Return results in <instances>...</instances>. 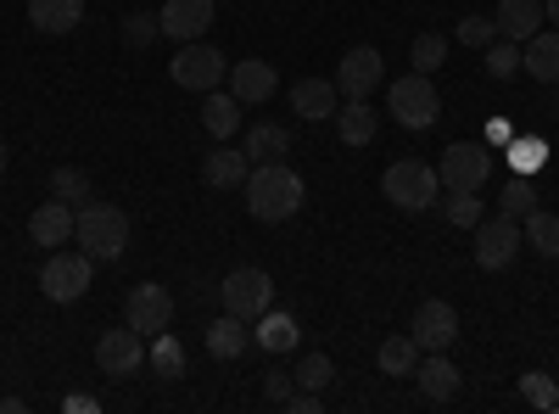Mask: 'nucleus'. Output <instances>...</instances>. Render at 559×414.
I'll use <instances>...</instances> for the list:
<instances>
[{"label":"nucleus","instance_id":"nucleus-36","mask_svg":"<svg viewBox=\"0 0 559 414\" xmlns=\"http://www.w3.org/2000/svg\"><path fill=\"white\" fill-rule=\"evenodd\" d=\"M521 398H526L532 409H559V387H554L543 370H526V376H521Z\"/></svg>","mask_w":559,"mask_h":414},{"label":"nucleus","instance_id":"nucleus-30","mask_svg":"<svg viewBox=\"0 0 559 414\" xmlns=\"http://www.w3.org/2000/svg\"><path fill=\"white\" fill-rule=\"evenodd\" d=\"M51 197H57V202H68V208H84L96 191H90V174H84V168L62 163V168H51Z\"/></svg>","mask_w":559,"mask_h":414},{"label":"nucleus","instance_id":"nucleus-25","mask_svg":"<svg viewBox=\"0 0 559 414\" xmlns=\"http://www.w3.org/2000/svg\"><path fill=\"white\" fill-rule=\"evenodd\" d=\"M202 129L213 134V141H236V129H241V102L224 96V90H207V96H202Z\"/></svg>","mask_w":559,"mask_h":414},{"label":"nucleus","instance_id":"nucleus-21","mask_svg":"<svg viewBox=\"0 0 559 414\" xmlns=\"http://www.w3.org/2000/svg\"><path fill=\"white\" fill-rule=\"evenodd\" d=\"M521 73H532L537 84H559V28H537L521 45Z\"/></svg>","mask_w":559,"mask_h":414},{"label":"nucleus","instance_id":"nucleus-22","mask_svg":"<svg viewBox=\"0 0 559 414\" xmlns=\"http://www.w3.org/2000/svg\"><path fill=\"white\" fill-rule=\"evenodd\" d=\"M297 342H302V326L286 314V308H269V314H258V331H252V347H263V353H297Z\"/></svg>","mask_w":559,"mask_h":414},{"label":"nucleus","instance_id":"nucleus-17","mask_svg":"<svg viewBox=\"0 0 559 414\" xmlns=\"http://www.w3.org/2000/svg\"><path fill=\"white\" fill-rule=\"evenodd\" d=\"M247 174H252L247 152H236L229 141H218V152L202 157V186H207V191H241Z\"/></svg>","mask_w":559,"mask_h":414},{"label":"nucleus","instance_id":"nucleus-3","mask_svg":"<svg viewBox=\"0 0 559 414\" xmlns=\"http://www.w3.org/2000/svg\"><path fill=\"white\" fill-rule=\"evenodd\" d=\"M381 197H386L392 208H403V213H426V208L442 202V179H437L431 163L403 157V163H392V168L381 174Z\"/></svg>","mask_w":559,"mask_h":414},{"label":"nucleus","instance_id":"nucleus-20","mask_svg":"<svg viewBox=\"0 0 559 414\" xmlns=\"http://www.w3.org/2000/svg\"><path fill=\"white\" fill-rule=\"evenodd\" d=\"M376 129H381V113L369 107V96H353V102H342L336 107V134H342V146H369L376 141Z\"/></svg>","mask_w":559,"mask_h":414},{"label":"nucleus","instance_id":"nucleus-23","mask_svg":"<svg viewBox=\"0 0 559 414\" xmlns=\"http://www.w3.org/2000/svg\"><path fill=\"white\" fill-rule=\"evenodd\" d=\"M492 23H498V34H503V39L526 45V39L543 28V0H503V7L492 12Z\"/></svg>","mask_w":559,"mask_h":414},{"label":"nucleus","instance_id":"nucleus-44","mask_svg":"<svg viewBox=\"0 0 559 414\" xmlns=\"http://www.w3.org/2000/svg\"><path fill=\"white\" fill-rule=\"evenodd\" d=\"M0 414H23V398H0Z\"/></svg>","mask_w":559,"mask_h":414},{"label":"nucleus","instance_id":"nucleus-16","mask_svg":"<svg viewBox=\"0 0 559 414\" xmlns=\"http://www.w3.org/2000/svg\"><path fill=\"white\" fill-rule=\"evenodd\" d=\"M157 17H163V34H168V39L191 45V39H202V34L213 28L218 12H213V0H168Z\"/></svg>","mask_w":559,"mask_h":414},{"label":"nucleus","instance_id":"nucleus-41","mask_svg":"<svg viewBox=\"0 0 559 414\" xmlns=\"http://www.w3.org/2000/svg\"><path fill=\"white\" fill-rule=\"evenodd\" d=\"M263 392L280 403V409H286V398L297 392V376H286V370H269V381H263Z\"/></svg>","mask_w":559,"mask_h":414},{"label":"nucleus","instance_id":"nucleus-33","mask_svg":"<svg viewBox=\"0 0 559 414\" xmlns=\"http://www.w3.org/2000/svg\"><path fill=\"white\" fill-rule=\"evenodd\" d=\"M481 68H487V79H515L521 73V45L498 34L487 51H481Z\"/></svg>","mask_w":559,"mask_h":414},{"label":"nucleus","instance_id":"nucleus-5","mask_svg":"<svg viewBox=\"0 0 559 414\" xmlns=\"http://www.w3.org/2000/svg\"><path fill=\"white\" fill-rule=\"evenodd\" d=\"M168 79H174L179 90H197V96H207V90H218V84L229 79V62H224V51H213L207 39H191V45H179V51H174Z\"/></svg>","mask_w":559,"mask_h":414},{"label":"nucleus","instance_id":"nucleus-29","mask_svg":"<svg viewBox=\"0 0 559 414\" xmlns=\"http://www.w3.org/2000/svg\"><path fill=\"white\" fill-rule=\"evenodd\" d=\"M376 364H381V376H414V364H419L414 336H408V331H403V336H386L381 353H376Z\"/></svg>","mask_w":559,"mask_h":414},{"label":"nucleus","instance_id":"nucleus-37","mask_svg":"<svg viewBox=\"0 0 559 414\" xmlns=\"http://www.w3.org/2000/svg\"><path fill=\"white\" fill-rule=\"evenodd\" d=\"M163 34V17H152V12H129L123 17V45H134V51H140V45H152Z\"/></svg>","mask_w":559,"mask_h":414},{"label":"nucleus","instance_id":"nucleus-13","mask_svg":"<svg viewBox=\"0 0 559 414\" xmlns=\"http://www.w3.org/2000/svg\"><path fill=\"white\" fill-rule=\"evenodd\" d=\"M386 79V62H381V51L376 45H353V51L336 62V90H342V102H353V96H369Z\"/></svg>","mask_w":559,"mask_h":414},{"label":"nucleus","instance_id":"nucleus-10","mask_svg":"<svg viewBox=\"0 0 559 414\" xmlns=\"http://www.w3.org/2000/svg\"><path fill=\"white\" fill-rule=\"evenodd\" d=\"M526 236H521V218H509V213H492L476 224V263L481 269H509L521 258Z\"/></svg>","mask_w":559,"mask_h":414},{"label":"nucleus","instance_id":"nucleus-39","mask_svg":"<svg viewBox=\"0 0 559 414\" xmlns=\"http://www.w3.org/2000/svg\"><path fill=\"white\" fill-rule=\"evenodd\" d=\"M492 39H498V23L492 17H464L459 23V45H471V51H487Z\"/></svg>","mask_w":559,"mask_h":414},{"label":"nucleus","instance_id":"nucleus-45","mask_svg":"<svg viewBox=\"0 0 559 414\" xmlns=\"http://www.w3.org/2000/svg\"><path fill=\"white\" fill-rule=\"evenodd\" d=\"M543 17H548V23L559 28V0H543Z\"/></svg>","mask_w":559,"mask_h":414},{"label":"nucleus","instance_id":"nucleus-32","mask_svg":"<svg viewBox=\"0 0 559 414\" xmlns=\"http://www.w3.org/2000/svg\"><path fill=\"white\" fill-rule=\"evenodd\" d=\"M408 62H414V73H437V68L448 62V34H437V28L414 34V45H408Z\"/></svg>","mask_w":559,"mask_h":414},{"label":"nucleus","instance_id":"nucleus-42","mask_svg":"<svg viewBox=\"0 0 559 414\" xmlns=\"http://www.w3.org/2000/svg\"><path fill=\"white\" fill-rule=\"evenodd\" d=\"M62 409H68V414H90V409H102V403L90 398V392H68V398H62Z\"/></svg>","mask_w":559,"mask_h":414},{"label":"nucleus","instance_id":"nucleus-24","mask_svg":"<svg viewBox=\"0 0 559 414\" xmlns=\"http://www.w3.org/2000/svg\"><path fill=\"white\" fill-rule=\"evenodd\" d=\"M84 17V0H28V23L39 34H73Z\"/></svg>","mask_w":559,"mask_h":414},{"label":"nucleus","instance_id":"nucleus-19","mask_svg":"<svg viewBox=\"0 0 559 414\" xmlns=\"http://www.w3.org/2000/svg\"><path fill=\"white\" fill-rule=\"evenodd\" d=\"M292 107H297V118L324 123V118H336L342 90H336V79H297V84H292Z\"/></svg>","mask_w":559,"mask_h":414},{"label":"nucleus","instance_id":"nucleus-26","mask_svg":"<svg viewBox=\"0 0 559 414\" xmlns=\"http://www.w3.org/2000/svg\"><path fill=\"white\" fill-rule=\"evenodd\" d=\"M241 152H247V163H286L292 129H280V123H252L247 141H241Z\"/></svg>","mask_w":559,"mask_h":414},{"label":"nucleus","instance_id":"nucleus-28","mask_svg":"<svg viewBox=\"0 0 559 414\" xmlns=\"http://www.w3.org/2000/svg\"><path fill=\"white\" fill-rule=\"evenodd\" d=\"M521 236H526V247H532L537 258L559 263V213H548V208H532V213L521 218Z\"/></svg>","mask_w":559,"mask_h":414},{"label":"nucleus","instance_id":"nucleus-38","mask_svg":"<svg viewBox=\"0 0 559 414\" xmlns=\"http://www.w3.org/2000/svg\"><path fill=\"white\" fill-rule=\"evenodd\" d=\"M532 208H543V202H537V191H532V179L521 174V179H515V186H509V191H503V208H498V213H509V218H526Z\"/></svg>","mask_w":559,"mask_h":414},{"label":"nucleus","instance_id":"nucleus-34","mask_svg":"<svg viewBox=\"0 0 559 414\" xmlns=\"http://www.w3.org/2000/svg\"><path fill=\"white\" fill-rule=\"evenodd\" d=\"M442 213H448L453 229H476V224L487 218V208H481L476 191H448V197H442Z\"/></svg>","mask_w":559,"mask_h":414},{"label":"nucleus","instance_id":"nucleus-35","mask_svg":"<svg viewBox=\"0 0 559 414\" xmlns=\"http://www.w3.org/2000/svg\"><path fill=\"white\" fill-rule=\"evenodd\" d=\"M331 381H336V364L324 358V353H308V358L297 364V387H302V392H324Z\"/></svg>","mask_w":559,"mask_h":414},{"label":"nucleus","instance_id":"nucleus-12","mask_svg":"<svg viewBox=\"0 0 559 414\" xmlns=\"http://www.w3.org/2000/svg\"><path fill=\"white\" fill-rule=\"evenodd\" d=\"M408 336H414V347H419V353H448V347L459 342V308H453V303H442V297L419 303V308H414Z\"/></svg>","mask_w":559,"mask_h":414},{"label":"nucleus","instance_id":"nucleus-1","mask_svg":"<svg viewBox=\"0 0 559 414\" xmlns=\"http://www.w3.org/2000/svg\"><path fill=\"white\" fill-rule=\"evenodd\" d=\"M241 197H247V213H252L258 224H286V218L302 213L308 186H302V174L286 168V163H252Z\"/></svg>","mask_w":559,"mask_h":414},{"label":"nucleus","instance_id":"nucleus-43","mask_svg":"<svg viewBox=\"0 0 559 414\" xmlns=\"http://www.w3.org/2000/svg\"><path fill=\"white\" fill-rule=\"evenodd\" d=\"M286 409H292V414H313V409H319V392H292Z\"/></svg>","mask_w":559,"mask_h":414},{"label":"nucleus","instance_id":"nucleus-8","mask_svg":"<svg viewBox=\"0 0 559 414\" xmlns=\"http://www.w3.org/2000/svg\"><path fill=\"white\" fill-rule=\"evenodd\" d=\"M218 297H224V314H236V319H247V326H252L258 314L274 308V281H269L263 269L247 263V269H229V274H224Z\"/></svg>","mask_w":559,"mask_h":414},{"label":"nucleus","instance_id":"nucleus-11","mask_svg":"<svg viewBox=\"0 0 559 414\" xmlns=\"http://www.w3.org/2000/svg\"><path fill=\"white\" fill-rule=\"evenodd\" d=\"M96 364H102V376H112V381L140 376V370H146V336H140L134 326L102 331V342H96Z\"/></svg>","mask_w":559,"mask_h":414},{"label":"nucleus","instance_id":"nucleus-6","mask_svg":"<svg viewBox=\"0 0 559 414\" xmlns=\"http://www.w3.org/2000/svg\"><path fill=\"white\" fill-rule=\"evenodd\" d=\"M90 274H96V258L57 247L51 258H45V269H39V292L51 297V303H79L90 292Z\"/></svg>","mask_w":559,"mask_h":414},{"label":"nucleus","instance_id":"nucleus-14","mask_svg":"<svg viewBox=\"0 0 559 414\" xmlns=\"http://www.w3.org/2000/svg\"><path fill=\"white\" fill-rule=\"evenodd\" d=\"M274 90H280V73H274V62H263V57H247V62L229 68V96H236L241 107H263Z\"/></svg>","mask_w":559,"mask_h":414},{"label":"nucleus","instance_id":"nucleus-18","mask_svg":"<svg viewBox=\"0 0 559 414\" xmlns=\"http://www.w3.org/2000/svg\"><path fill=\"white\" fill-rule=\"evenodd\" d=\"M414 387L426 392V403H453V398H459V370H453V358H448V353H419Z\"/></svg>","mask_w":559,"mask_h":414},{"label":"nucleus","instance_id":"nucleus-2","mask_svg":"<svg viewBox=\"0 0 559 414\" xmlns=\"http://www.w3.org/2000/svg\"><path fill=\"white\" fill-rule=\"evenodd\" d=\"M73 241L96 263H118L123 247H129V213L112 208V202H84L79 218H73Z\"/></svg>","mask_w":559,"mask_h":414},{"label":"nucleus","instance_id":"nucleus-4","mask_svg":"<svg viewBox=\"0 0 559 414\" xmlns=\"http://www.w3.org/2000/svg\"><path fill=\"white\" fill-rule=\"evenodd\" d=\"M386 107L403 129H431L442 118V96H437V84L431 73H403L386 84Z\"/></svg>","mask_w":559,"mask_h":414},{"label":"nucleus","instance_id":"nucleus-15","mask_svg":"<svg viewBox=\"0 0 559 414\" xmlns=\"http://www.w3.org/2000/svg\"><path fill=\"white\" fill-rule=\"evenodd\" d=\"M73 218H79V208H68V202H39L34 213H28V241L34 247H45V252H57L62 241H73Z\"/></svg>","mask_w":559,"mask_h":414},{"label":"nucleus","instance_id":"nucleus-7","mask_svg":"<svg viewBox=\"0 0 559 414\" xmlns=\"http://www.w3.org/2000/svg\"><path fill=\"white\" fill-rule=\"evenodd\" d=\"M437 179H442V191H481L492 179V152L481 141H453L437 163Z\"/></svg>","mask_w":559,"mask_h":414},{"label":"nucleus","instance_id":"nucleus-9","mask_svg":"<svg viewBox=\"0 0 559 414\" xmlns=\"http://www.w3.org/2000/svg\"><path fill=\"white\" fill-rule=\"evenodd\" d=\"M123 326L146 331V336H163V331L174 326V292L157 286V281L129 286V297H123Z\"/></svg>","mask_w":559,"mask_h":414},{"label":"nucleus","instance_id":"nucleus-27","mask_svg":"<svg viewBox=\"0 0 559 414\" xmlns=\"http://www.w3.org/2000/svg\"><path fill=\"white\" fill-rule=\"evenodd\" d=\"M207 353L213 358H241L247 347H252V331H247V319H236V314H218L213 326H207Z\"/></svg>","mask_w":559,"mask_h":414},{"label":"nucleus","instance_id":"nucleus-46","mask_svg":"<svg viewBox=\"0 0 559 414\" xmlns=\"http://www.w3.org/2000/svg\"><path fill=\"white\" fill-rule=\"evenodd\" d=\"M7 163H12V152H7V141H0V174H7Z\"/></svg>","mask_w":559,"mask_h":414},{"label":"nucleus","instance_id":"nucleus-40","mask_svg":"<svg viewBox=\"0 0 559 414\" xmlns=\"http://www.w3.org/2000/svg\"><path fill=\"white\" fill-rule=\"evenodd\" d=\"M509 168H515V174H537L543 168V141H521L515 152H509Z\"/></svg>","mask_w":559,"mask_h":414},{"label":"nucleus","instance_id":"nucleus-31","mask_svg":"<svg viewBox=\"0 0 559 414\" xmlns=\"http://www.w3.org/2000/svg\"><path fill=\"white\" fill-rule=\"evenodd\" d=\"M146 364H152V376H157V381H179V376H185V347L163 331V336L146 347Z\"/></svg>","mask_w":559,"mask_h":414}]
</instances>
